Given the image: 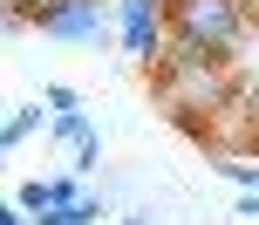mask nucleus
<instances>
[{"label":"nucleus","mask_w":259,"mask_h":225,"mask_svg":"<svg viewBox=\"0 0 259 225\" xmlns=\"http://www.w3.org/2000/svg\"><path fill=\"white\" fill-rule=\"evenodd\" d=\"M157 89H164V103L184 116V130H205L211 109L232 103V75H225L219 55H198V62H178V55H164L157 62Z\"/></svg>","instance_id":"nucleus-1"},{"label":"nucleus","mask_w":259,"mask_h":225,"mask_svg":"<svg viewBox=\"0 0 259 225\" xmlns=\"http://www.w3.org/2000/svg\"><path fill=\"white\" fill-rule=\"evenodd\" d=\"M246 7H259V0H246Z\"/></svg>","instance_id":"nucleus-12"},{"label":"nucleus","mask_w":259,"mask_h":225,"mask_svg":"<svg viewBox=\"0 0 259 225\" xmlns=\"http://www.w3.org/2000/svg\"><path fill=\"white\" fill-rule=\"evenodd\" d=\"M96 218H103V205H96V198H75V205H62V212H41L34 225H96Z\"/></svg>","instance_id":"nucleus-6"},{"label":"nucleus","mask_w":259,"mask_h":225,"mask_svg":"<svg viewBox=\"0 0 259 225\" xmlns=\"http://www.w3.org/2000/svg\"><path fill=\"white\" fill-rule=\"evenodd\" d=\"M170 34L198 41L219 62H232L246 48V34H252V7L246 0H170Z\"/></svg>","instance_id":"nucleus-2"},{"label":"nucleus","mask_w":259,"mask_h":225,"mask_svg":"<svg viewBox=\"0 0 259 225\" xmlns=\"http://www.w3.org/2000/svg\"><path fill=\"white\" fill-rule=\"evenodd\" d=\"M14 198H21L27 212L41 218V212H62V205H75V198H82V177H75V171H68V177H27Z\"/></svg>","instance_id":"nucleus-5"},{"label":"nucleus","mask_w":259,"mask_h":225,"mask_svg":"<svg viewBox=\"0 0 259 225\" xmlns=\"http://www.w3.org/2000/svg\"><path fill=\"white\" fill-rule=\"evenodd\" d=\"M27 7H34V0H27Z\"/></svg>","instance_id":"nucleus-13"},{"label":"nucleus","mask_w":259,"mask_h":225,"mask_svg":"<svg viewBox=\"0 0 259 225\" xmlns=\"http://www.w3.org/2000/svg\"><path fill=\"white\" fill-rule=\"evenodd\" d=\"M239 218H259V191H246V198H239Z\"/></svg>","instance_id":"nucleus-10"},{"label":"nucleus","mask_w":259,"mask_h":225,"mask_svg":"<svg viewBox=\"0 0 259 225\" xmlns=\"http://www.w3.org/2000/svg\"><path fill=\"white\" fill-rule=\"evenodd\" d=\"M34 123H41V109H34V103H14V109H7V123H0V144L14 150L27 130H34Z\"/></svg>","instance_id":"nucleus-7"},{"label":"nucleus","mask_w":259,"mask_h":225,"mask_svg":"<svg viewBox=\"0 0 259 225\" xmlns=\"http://www.w3.org/2000/svg\"><path fill=\"white\" fill-rule=\"evenodd\" d=\"M116 41L130 62L157 68L170 48V0H116Z\"/></svg>","instance_id":"nucleus-3"},{"label":"nucleus","mask_w":259,"mask_h":225,"mask_svg":"<svg viewBox=\"0 0 259 225\" xmlns=\"http://www.w3.org/2000/svg\"><path fill=\"white\" fill-rule=\"evenodd\" d=\"M34 27L48 41H103L116 27V0H34Z\"/></svg>","instance_id":"nucleus-4"},{"label":"nucleus","mask_w":259,"mask_h":225,"mask_svg":"<svg viewBox=\"0 0 259 225\" xmlns=\"http://www.w3.org/2000/svg\"><path fill=\"white\" fill-rule=\"evenodd\" d=\"M27 218H34V212H27L21 198H14V205H0V225H27Z\"/></svg>","instance_id":"nucleus-9"},{"label":"nucleus","mask_w":259,"mask_h":225,"mask_svg":"<svg viewBox=\"0 0 259 225\" xmlns=\"http://www.w3.org/2000/svg\"><path fill=\"white\" fill-rule=\"evenodd\" d=\"M123 225H150V218H123Z\"/></svg>","instance_id":"nucleus-11"},{"label":"nucleus","mask_w":259,"mask_h":225,"mask_svg":"<svg viewBox=\"0 0 259 225\" xmlns=\"http://www.w3.org/2000/svg\"><path fill=\"white\" fill-rule=\"evenodd\" d=\"M48 109H55V116H82V96H75V89H62V82H55V89H48Z\"/></svg>","instance_id":"nucleus-8"}]
</instances>
